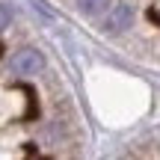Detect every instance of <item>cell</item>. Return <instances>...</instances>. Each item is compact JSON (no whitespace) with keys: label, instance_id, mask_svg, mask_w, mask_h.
<instances>
[{"label":"cell","instance_id":"obj_1","mask_svg":"<svg viewBox=\"0 0 160 160\" xmlns=\"http://www.w3.org/2000/svg\"><path fill=\"white\" fill-rule=\"evenodd\" d=\"M133 21H137V12H133V6L131 3H116L113 6V12L107 15V33H128V30L133 27Z\"/></svg>","mask_w":160,"mask_h":160},{"label":"cell","instance_id":"obj_2","mask_svg":"<svg viewBox=\"0 0 160 160\" xmlns=\"http://www.w3.org/2000/svg\"><path fill=\"white\" fill-rule=\"evenodd\" d=\"M9 68L15 71V74H39V71L45 68V57H42L39 51H33V48H27V51H18L15 57H12Z\"/></svg>","mask_w":160,"mask_h":160},{"label":"cell","instance_id":"obj_3","mask_svg":"<svg viewBox=\"0 0 160 160\" xmlns=\"http://www.w3.org/2000/svg\"><path fill=\"white\" fill-rule=\"evenodd\" d=\"M107 6H110V0H77V9L89 18H98L101 12H107Z\"/></svg>","mask_w":160,"mask_h":160},{"label":"cell","instance_id":"obj_4","mask_svg":"<svg viewBox=\"0 0 160 160\" xmlns=\"http://www.w3.org/2000/svg\"><path fill=\"white\" fill-rule=\"evenodd\" d=\"M9 21H12V12L6 9L3 3H0V30H6V27H9Z\"/></svg>","mask_w":160,"mask_h":160}]
</instances>
